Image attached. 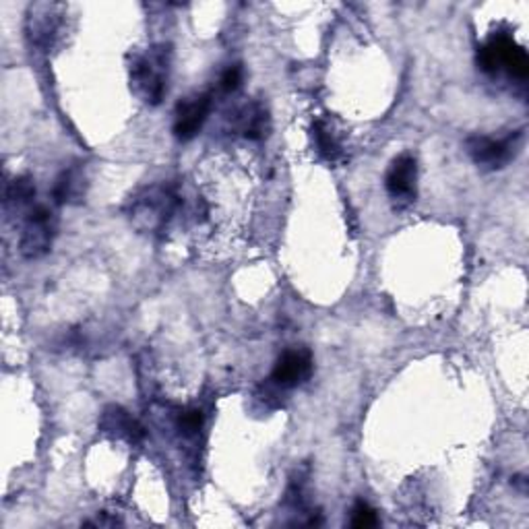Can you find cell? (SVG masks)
Returning a JSON list of instances; mask_svg holds the SVG:
<instances>
[{
    "label": "cell",
    "instance_id": "6da1fadb",
    "mask_svg": "<svg viewBox=\"0 0 529 529\" xmlns=\"http://www.w3.org/2000/svg\"><path fill=\"white\" fill-rule=\"evenodd\" d=\"M172 67V48L165 44H157L143 52H137L131 62V87L137 98L145 104L156 106L164 100L168 92Z\"/></svg>",
    "mask_w": 529,
    "mask_h": 529
},
{
    "label": "cell",
    "instance_id": "7a4b0ae2",
    "mask_svg": "<svg viewBox=\"0 0 529 529\" xmlns=\"http://www.w3.org/2000/svg\"><path fill=\"white\" fill-rule=\"evenodd\" d=\"M477 67L488 75L507 71L509 76L525 81L529 76V59L524 46L513 40V36L499 31L477 50Z\"/></svg>",
    "mask_w": 529,
    "mask_h": 529
},
{
    "label": "cell",
    "instance_id": "3957f363",
    "mask_svg": "<svg viewBox=\"0 0 529 529\" xmlns=\"http://www.w3.org/2000/svg\"><path fill=\"white\" fill-rule=\"evenodd\" d=\"M180 205V196L170 184H157L137 196L131 205V221L143 232H157L168 224Z\"/></svg>",
    "mask_w": 529,
    "mask_h": 529
},
{
    "label": "cell",
    "instance_id": "277c9868",
    "mask_svg": "<svg viewBox=\"0 0 529 529\" xmlns=\"http://www.w3.org/2000/svg\"><path fill=\"white\" fill-rule=\"evenodd\" d=\"M524 131H513L507 137L494 139L486 135H471L465 139V151L474 159V164L482 170H501L509 162H513L521 151Z\"/></svg>",
    "mask_w": 529,
    "mask_h": 529
},
{
    "label": "cell",
    "instance_id": "5b68a950",
    "mask_svg": "<svg viewBox=\"0 0 529 529\" xmlns=\"http://www.w3.org/2000/svg\"><path fill=\"white\" fill-rule=\"evenodd\" d=\"M56 229H59V218L52 209L48 205H36L29 209L28 218H25L19 251L29 260L46 257L52 248Z\"/></svg>",
    "mask_w": 529,
    "mask_h": 529
},
{
    "label": "cell",
    "instance_id": "8992f818",
    "mask_svg": "<svg viewBox=\"0 0 529 529\" xmlns=\"http://www.w3.org/2000/svg\"><path fill=\"white\" fill-rule=\"evenodd\" d=\"M213 106V95L205 92V93H195L188 95L178 101L176 106V114H174V135L180 141H190L199 135L203 124L212 112Z\"/></svg>",
    "mask_w": 529,
    "mask_h": 529
},
{
    "label": "cell",
    "instance_id": "52a82bcc",
    "mask_svg": "<svg viewBox=\"0 0 529 529\" xmlns=\"http://www.w3.org/2000/svg\"><path fill=\"white\" fill-rule=\"evenodd\" d=\"M416 182H418V162L410 153L395 157L385 174V188L391 199L399 207L410 205L416 201Z\"/></svg>",
    "mask_w": 529,
    "mask_h": 529
},
{
    "label": "cell",
    "instance_id": "ba28073f",
    "mask_svg": "<svg viewBox=\"0 0 529 529\" xmlns=\"http://www.w3.org/2000/svg\"><path fill=\"white\" fill-rule=\"evenodd\" d=\"M310 374H312L310 349L294 348L279 356L276 366H273L271 381L282 389H294L309 381Z\"/></svg>",
    "mask_w": 529,
    "mask_h": 529
},
{
    "label": "cell",
    "instance_id": "9c48e42d",
    "mask_svg": "<svg viewBox=\"0 0 529 529\" xmlns=\"http://www.w3.org/2000/svg\"><path fill=\"white\" fill-rule=\"evenodd\" d=\"M100 429L108 432V435L124 438L129 443H141L145 438V429L137 422L135 418L131 416L129 412L123 410L120 405H110L104 410V416H101Z\"/></svg>",
    "mask_w": 529,
    "mask_h": 529
},
{
    "label": "cell",
    "instance_id": "30bf717a",
    "mask_svg": "<svg viewBox=\"0 0 529 529\" xmlns=\"http://www.w3.org/2000/svg\"><path fill=\"white\" fill-rule=\"evenodd\" d=\"M312 135H315L317 151L321 153L327 162H337V159L343 156L341 139L337 137L335 129L327 120H317L315 126H312Z\"/></svg>",
    "mask_w": 529,
    "mask_h": 529
},
{
    "label": "cell",
    "instance_id": "8fae6325",
    "mask_svg": "<svg viewBox=\"0 0 529 529\" xmlns=\"http://www.w3.org/2000/svg\"><path fill=\"white\" fill-rule=\"evenodd\" d=\"M36 196V182L31 176H19L6 184L4 190V207L21 212L23 207H29V203Z\"/></svg>",
    "mask_w": 529,
    "mask_h": 529
},
{
    "label": "cell",
    "instance_id": "7c38bea8",
    "mask_svg": "<svg viewBox=\"0 0 529 529\" xmlns=\"http://www.w3.org/2000/svg\"><path fill=\"white\" fill-rule=\"evenodd\" d=\"M83 193V176L81 172L73 168V170H65L62 174L59 176V180L54 184V190H52V196H54V203H71L73 199H79Z\"/></svg>",
    "mask_w": 529,
    "mask_h": 529
},
{
    "label": "cell",
    "instance_id": "4fadbf2b",
    "mask_svg": "<svg viewBox=\"0 0 529 529\" xmlns=\"http://www.w3.org/2000/svg\"><path fill=\"white\" fill-rule=\"evenodd\" d=\"M242 132L251 141H259L267 135V112L260 106H251L242 116Z\"/></svg>",
    "mask_w": 529,
    "mask_h": 529
},
{
    "label": "cell",
    "instance_id": "5bb4252c",
    "mask_svg": "<svg viewBox=\"0 0 529 529\" xmlns=\"http://www.w3.org/2000/svg\"><path fill=\"white\" fill-rule=\"evenodd\" d=\"M56 17L59 15H52V12H44V15H37L31 19V40H34L37 46H48L50 42H52L54 37V31L59 28V21H56Z\"/></svg>",
    "mask_w": 529,
    "mask_h": 529
},
{
    "label": "cell",
    "instance_id": "9a60e30c",
    "mask_svg": "<svg viewBox=\"0 0 529 529\" xmlns=\"http://www.w3.org/2000/svg\"><path fill=\"white\" fill-rule=\"evenodd\" d=\"M203 424H205V416H203V412L196 410V407H188V410L178 413L176 426L184 437H195L196 432L203 429Z\"/></svg>",
    "mask_w": 529,
    "mask_h": 529
},
{
    "label": "cell",
    "instance_id": "2e32d148",
    "mask_svg": "<svg viewBox=\"0 0 529 529\" xmlns=\"http://www.w3.org/2000/svg\"><path fill=\"white\" fill-rule=\"evenodd\" d=\"M379 525V513L366 501H358L352 509V527L368 529Z\"/></svg>",
    "mask_w": 529,
    "mask_h": 529
},
{
    "label": "cell",
    "instance_id": "e0dca14e",
    "mask_svg": "<svg viewBox=\"0 0 529 529\" xmlns=\"http://www.w3.org/2000/svg\"><path fill=\"white\" fill-rule=\"evenodd\" d=\"M242 76H244L242 65H232V67L226 68L224 75H221L220 85H221V89H224V92H236V89L240 87Z\"/></svg>",
    "mask_w": 529,
    "mask_h": 529
},
{
    "label": "cell",
    "instance_id": "ac0fdd59",
    "mask_svg": "<svg viewBox=\"0 0 529 529\" xmlns=\"http://www.w3.org/2000/svg\"><path fill=\"white\" fill-rule=\"evenodd\" d=\"M83 525H95V527H112V525H120L118 519H110L108 517V513H98V517H95L93 521H85Z\"/></svg>",
    "mask_w": 529,
    "mask_h": 529
}]
</instances>
